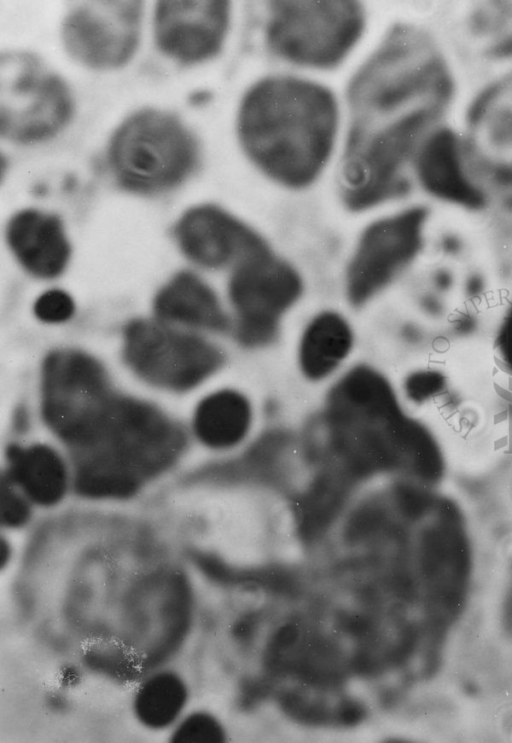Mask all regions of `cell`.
I'll use <instances>...</instances> for the list:
<instances>
[{
  "instance_id": "1",
  "label": "cell",
  "mask_w": 512,
  "mask_h": 743,
  "mask_svg": "<svg viewBox=\"0 0 512 743\" xmlns=\"http://www.w3.org/2000/svg\"><path fill=\"white\" fill-rule=\"evenodd\" d=\"M442 79L427 38L396 24L358 68L347 89L341 159L345 205L361 211L405 195V167L434 122Z\"/></svg>"
},
{
  "instance_id": "2",
  "label": "cell",
  "mask_w": 512,
  "mask_h": 743,
  "mask_svg": "<svg viewBox=\"0 0 512 743\" xmlns=\"http://www.w3.org/2000/svg\"><path fill=\"white\" fill-rule=\"evenodd\" d=\"M339 109L332 91L311 80L268 76L243 95L236 130L247 158L267 177L294 189L312 184L328 163Z\"/></svg>"
},
{
  "instance_id": "3",
  "label": "cell",
  "mask_w": 512,
  "mask_h": 743,
  "mask_svg": "<svg viewBox=\"0 0 512 743\" xmlns=\"http://www.w3.org/2000/svg\"><path fill=\"white\" fill-rule=\"evenodd\" d=\"M184 441L180 428L158 409L116 395L70 446L76 489L89 497L132 495L176 460Z\"/></svg>"
},
{
  "instance_id": "4",
  "label": "cell",
  "mask_w": 512,
  "mask_h": 743,
  "mask_svg": "<svg viewBox=\"0 0 512 743\" xmlns=\"http://www.w3.org/2000/svg\"><path fill=\"white\" fill-rule=\"evenodd\" d=\"M200 145L177 115L159 108H141L113 131L106 161L115 181L139 194L167 191L198 167Z\"/></svg>"
},
{
  "instance_id": "5",
  "label": "cell",
  "mask_w": 512,
  "mask_h": 743,
  "mask_svg": "<svg viewBox=\"0 0 512 743\" xmlns=\"http://www.w3.org/2000/svg\"><path fill=\"white\" fill-rule=\"evenodd\" d=\"M364 27L365 11L357 1H270L264 40L283 61L330 69L353 49Z\"/></svg>"
},
{
  "instance_id": "6",
  "label": "cell",
  "mask_w": 512,
  "mask_h": 743,
  "mask_svg": "<svg viewBox=\"0 0 512 743\" xmlns=\"http://www.w3.org/2000/svg\"><path fill=\"white\" fill-rule=\"evenodd\" d=\"M75 102L65 80L37 54L9 49L0 56V133L18 144L56 137L71 122Z\"/></svg>"
},
{
  "instance_id": "7",
  "label": "cell",
  "mask_w": 512,
  "mask_h": 743,
  "mask_svg": "<svg viewBox=\"0 0 512 743\" xmlns=\"http://www.w3.org/2000/svg\"><path fill=\"white\" fill-rule=\"evenodd\" d=\"M115 397L103 368L90 356L57 351L47 357L43 413L50 428L69 446L91 429Z\"/></svg>"
},
{
  "instance_id": "8",
  "label": "cell",
  "mask_w": 512,
  "mask_h": 743,
  "mask_svg": "<svg viewBox=\"0 0 512 743\" xmlns=\"http://www.w3.org/2000/svg\"><path fill=\"white\" fill-rule=\"evenodd\" d=\"M142 1H81L66 12L60 37L66 53L80 65L112 71L135 56L142 33Z\"/></svg>"
},
{
  "instance_id": "9",
  "label": "cell",
  "mask_w": 512,
  "mask_h": 743,
  "mask_svg": "<svg viewBox=\"0 0 512 743\" xmlns=\"http://www.w3.org/2000/svg\"><path fill=\"white\" fill-rule=\"evenodd\" d=\"M124 354L143 379L173 390L197 385L223 362L221 351L206 340L148 320L127 326Z\"/></svg>"
},
{
  "instance_id": "10",
  "label": "cell",
  "mask_w": 512,
  "mask_h": 743,
  "mask_svg": "<svg viewBox=\"0 0 512 743\" xmlns=\"http://www.w3.org/2000/svg\"><path fill=\"white\" fill-rule=\"evenodd\" d=\"M301 288L296 271L270 252L236 266L229 295L237 313V339L247 346L272 341L281 314L298 299Z\"/></svg>"
},
{
  "instance_id": "11",
  "label": "cell",
  "mask_w": 512,
  "mask_h": 743,
  "mask_svg": "<svg viewBox=\"0 0 512 743\" xmlns=\"http://www.w3.org/2000/svg\"><path fill=\"white\" fill-rule=\"evenodd\" d=\"M428 212L412 207L372 223L363 233L347 274V293L358 306L403 271L420 253Z\"/></svg>"
},
{
  "instance_id": "12",
  "label": "cell",
  "mask_w": 512,
  "mask_h": 743,
  "mask_svg": "<svg viewBox=\"0 0 512 743\" xmlns=\"http://www.w3.org/2000/svg\"><path fill=\"white\" fill-rule=\"evenodd\" d=\"M228 1H158L153 11V39L158 51L184 66L214 58L230 24Z\"/></svg>"
},
{
  "instance_id": "13",
  "label": "cell",
  "mask_w": 512,
  "mask_h": 743,
  "mask_svg": "<svg viewBox=\"0 0 512 743\" xmlns=\"http://www.w3.org/2000/svg\"><path fill=\"white\" fill-rule=\"evenodd\" d=\"M176 236L184 253L209 268L238 266L269 252L250 227L215 205L189 209L177 223Z\"/></svg>"
},
{
  "instance_id": "14",
  "label": "cell",
  "mask_w": 512,
  "mask_h": 743,
  "mask_svg": "<svg viewBox=\"0 0 512 743\" xmlns=\"http://www.w3.org/2000/svg\"><path fill=\"white\" fill-rule=\"evenodd\" d=\"M7 236L18 260L37 276L54 277L68 261L69 245L54 214L35 209L18 212L8 224Z\"/></svg>"
},
{
  "instance_id": "15",
  "label": "cell",
  "mask_w": 512,
  "mask_h": 743,
  "mask_svg": "<svg viewBox=\"0 0 512 743\" xmlns=\"http://www.w3.org/2000/svg\"><path fill=\"white\" fill-rule=\"evenodd\" d=\"M455 148L450 134L439 132L426 138L414 157L418 180L438 199L465 208H480L485 196L464 173Z\"/></svg>"
},
{
  "instance_id": "16",
  "label": "cell",
  "mask_w": 512,
  "mask_h": 743,
  "mask_svg": "<svg viewBox=\"0 0 512 743\" xmlns=\"http://www.w3.org/2000/svg\"><path fill=\"white\" fill-rule=\"evenodd\" d=\"M155 312L165 321L222 331L228 320L214 292L191 273L176 276L157 295Z\"/></svg>"
},
{
  "instance_id": "17",
  "label": "cell",
  "mask_w": 512,
  "mask_h": 743,
  "mask_svg": "<svg viewBox=\"0 0 512 743\" xmlns=\"http://www.w3.org/2000/svg\"><path fill=\"white\" fill-rule=\"evenodd\" d=\"M9 478L34 502L57 503L67 485L65 466L58 454L44 445L13 447L8 454Z\"/></svg>"
},
{
  "instance_id": "18",
  "label": "cell",
  "mask_w": 512,
  "mask_h": 743,
  "mask_svg": "<svg viewBox=\"0 0 512 743\" xmlns=\"http://www.w3.org/2000/svg\"><path fill=\"white\" fill-rule=\"evenodd\" d=\"M252 409L249 401L233 390H222L206 397L194 416V429L207 446L230 448L249 433Z\"/></svg>"
},
{
  "instance_id": "19",
  "label": "cell",
  "mask_w": 512,
  "mask_h": 743,
  "mask_svg": "<svg viewBox=\"0 0 512 743\" xmlns=\"http://www.w3.org/2000/svg\"><path fill=\"white\" fill-rule=\"evenodd\" d=\"M352 332L347 322L334 312L318 315L306 328L300 345V365L310 379L330 375L346 358L352 347Z\"/></svg>"
},
{
  "instance_id": "20",
  "label": "cell",
  "mask_w": 512,
  "mask_h": 743,
  "mask_svg": "<svg viewBox=\"0 0 512 743\" xmlns=\"http://www.w3.org/2000/svg\"><path fill=\"white\" fill-rule=\"evenodd\" d=\"M188 689L176 672L162 670L140 684L133 698L137 720L152 730L172 728L184 715Z\"/></svg>"
},
{
  "instance_id": "21",
  "label": "cell",
  "mask_w": 512,
  "mask_h": 743,
  "mask_svg": "<svg viewBox=\"0 0 512 743\" xmlns=\"http://www.w3.org/2000/svg\"><path fill=\"white\" fill-rule=\"evenodd\" d=\"M176 743L214 742L223 739V730L209 713L194 711L184 715L172 727L170 737Z\"/></svg>"
},
{
  "instance_id": "22",
  "label": "cell",
  "mask_w": 512,
  "mask_h": 743,
  "mask_svg": "<svg viewBox=\"0 0 512 743\" xmlns=\"http://www.w3.org/2000/svg\"><path fill=\"white\" fill-rule=\"evenodd\" d=\"M446 376L435 369H423L411 373L405 380V392L414 402H424L442 392Z\"/></svg>"
},
{
  "instance_id": "23",
  "label": "cell",
  "mask_w": 512,
  "mask_h": 743,
  "mask_svg": "<svg viewBox=\"0 0 512 743\" xmlns=\"http://www.w3.org/2000/svg\"><path fill=\"white\" fill-rule=\"evenodd\" d=\"M37 317L45 322L57 323L69 319L74 311V304L68 294L60 290H51L39 297L34 306Z\"/></svg>"
},
{
  "instance_id": "24",
  "label": "cell",
  "mask_w": 512,
  "mask_h": 743,
  "mask_svg": "<svg viewBox=\"0 0 512 743\" xmlns=\"http://www.w3.org/2000/svg\"><path fill=\"white\" fill-rule=\"evenodd\" d=\"M30 509L27 501L11 487L3 488L1 520L3 525L10 528L23 526L29 519Z\"/></svg>"
},
{
  "instance_id": "25",
  "label": "cell",
  "mask_w": 512,
  "mask_h": 743,
  "mask_svg": "<svg viewBox=\"0 0 512 743\" xmlns=\"http://www.w3.org/2000/svg\"><path fill=\"white\" fill-rule=\"evenodd\" d=\"M495 346L504 366L512 374V300L504 309L498 322Z\"/></svg>"
},
{
  "instance_id": "26",
  "label": "cell",
  "mask_w": 512,
  "mask_h": 743,
  "mask_svg": "<svg viewBox=\"0 0 512 743\" xmlns=\"http://www.w3.org/2000/svg\"><path fill=\"white\" fill-rule=\"evenodd\" d=\"M501 622L505 634L512 642V568L510 570L502 597Z\"/></svg>"
},
{
  "instance_id": "27",
  "label": "cell",
  "mask_w": 512,
  "mask_h": 743,
  "mask_svg": "<svg viewBox=\"0 0 512 743\" xmlns=\"http://www.w3.org/2000/svg\"><path fill=\"white\" fill-rule=\"evenodd\" d=\"M435 286L442 291H447L453 287L454 276L447 268L438 269L434 275Z\"/></svg>"
},
{
  "instance_id": "28",
  "label": "cell",
  "mask_w": 512,
  "mask_h": 743,
  "mask_svg": "<svg viewBox=\"0 0 512 743\" xmlns=\"http://www.w3.org/2000/svg\"><path fill=\"white\" fill-rule=\"evenodd\" d=\"M485 282L480 274H471L465 282V291L469 296H476L483 292Z\"/></svg>"
},
{
  "instance_id": "29",
  "label": "cell",
  "mask_w": 512,
  "mask_h": 743,
  "mask_svg": "<svg viewBox=\"0 0 512 743\" xmlns=\"http://www.w3.org/2000/svg\"><path fill=\"white\" fill-rule=\"evenodd\" d=\"M455 329L461 334L473 332L476 328L475 317L472 315H461L454 324Z\"/></svg>"
},
{
  "instance_id": "30",
  "label": "cell",
  "mask_w": 512,
  "mask_h": 743,
  "mask_svg": "<svg viewBox=\"0 0 512 743\" xmlns=\"http://www.w3.org/2000/svg\"><path fill=\"white\" fill-rule=\"evenodd\" d=\"M442 248L446 254L457 255L462 248V244L458 238L447 236L444 238Z\"/></svg>"
},
{
  "instance_id": "31",
  "label": "cell",
  "mask_w": 512,
  "mask_h": 743,
  "mask_svg": "<svg viewBox=\"0 0 512 743\" xmlns=\"http://www.w3.org/2000/svg\"><path fill=\"white\" fill-rule=\"evenodd\" d=\"M11 557H12L11 546L9 545L7 541L2 539L1 550H0V564H1L2 570L9 564Z\"/></svg>"
}]
</instances>
